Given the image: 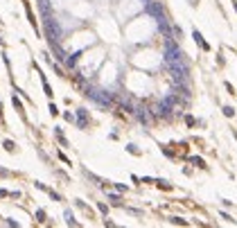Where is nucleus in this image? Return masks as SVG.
I'll return each instance as SVG.
<instances>
[]
</instances>
